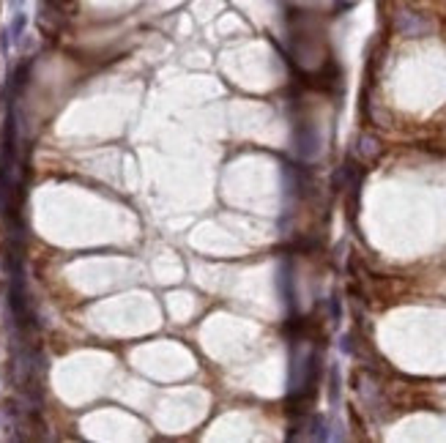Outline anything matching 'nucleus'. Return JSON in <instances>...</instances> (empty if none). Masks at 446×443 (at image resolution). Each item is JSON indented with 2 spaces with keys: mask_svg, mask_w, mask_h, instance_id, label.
<instances>
[{
  "mask_svg": "<svg viewBox=\"0 0 446 443\" xmlns=\"http://www.w3.org/2000/svg\"><path fill=\"white\" fill-rule=\"evenodd\" d=\"M25 22H27V16L19 11V14L14 16V22H11V36H14V38H19V36H22V30H25Z\"/></svg>",
  "mask_w": 446,
  "mask_h": 443,
  "instance_id": "f257e3e1",
  "label": "nucleus"
}]
</instances>
